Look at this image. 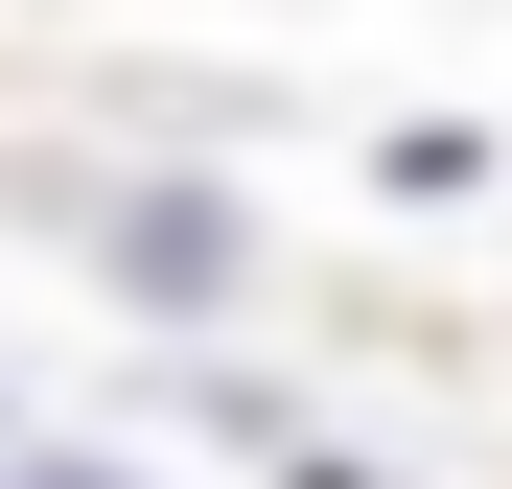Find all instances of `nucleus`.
<instances>
[{"label":"nucleus","instance_id":"obj_2","mask_svg":"<svg viewBox=\"0 0 512 489\" xmlns=\"http://www.w3.org/2000/svg\"><path fill=\"white\" fill-rule=\"evenodd\" d=\"M24 489H140V466H94V443H24Z\"/></svg>","mask_w":512,"mask_h":489},{"label":"nucleus","instance_id":"obj_1","mask_svg":"<svg viewBox=\"0 0 512 489\" xmlns=\"http://www.w3.org/2000/svg\"><path fill=\"white\" fill-rule=\"evenodd\" d=\"M70 233H94L117 303H233L256 280V210L233 187H163V163H140V187H70Z\"/></svg>","mask_w":512,"mask_h":489}]
</instances>
